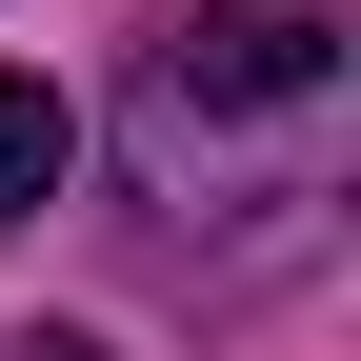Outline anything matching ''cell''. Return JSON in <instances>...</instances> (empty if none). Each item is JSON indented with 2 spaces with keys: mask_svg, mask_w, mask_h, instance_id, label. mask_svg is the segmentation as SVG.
<instances>
[{
  "mask_svg": "<svg viewBox=\"0 0 361 361\" xmlns=\"http://www.w3.org/2000/svg\"><path fill=\"white\" fill-rule=\"evenodd\" d=\"M121 141H141V201L180 221L221 161H281V201H322L341 141V0H180L121 80Z\"/></svg>",
  "mask_w": 361,
  "mask_h": 361,
  "instance_id": "obj_1",
  "label": "cell"
},
{
  "mask_svg": "<svg viewBox=\"0 0 361 361\" xmlns=\"http://www.w3.org/2000/svg\"><path fill=\"white\" fill-rule=\"evenodd\" d=\"M61 161H80L61 80H0V221H40V201H61Z\"/></svg>",
  "mask_w": 361,
  "mask_h": 361,
  "instance_id": "obj_2",
  "label": "cell"
},
{
  "mask_svg": "<svg viewBox=\"0 0 361 361\" xmlns=\"http://www.w3.org/2000/svg\"><path fill=\"white\" fill-rule=\"evenodd\" d=\"M20 361H101V341H20Z\"/></svg>",
  "mask_w": 361,
  "mask_h": 361,
  "instance_id": "obj_3",
  "label": "cell"
}]
</instances>
